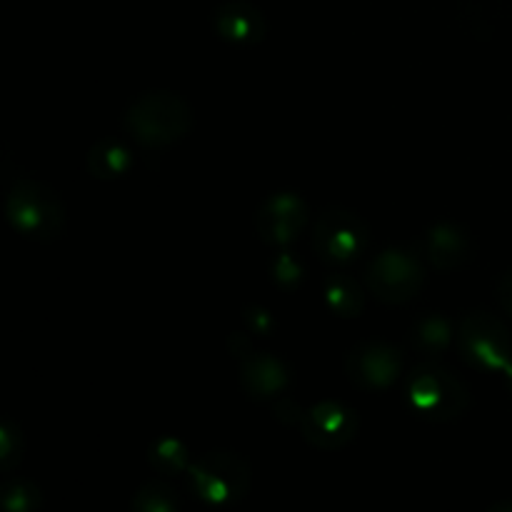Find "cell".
<instances>
[{
    "mask_svg": "<svg viewBox=\"0 0 512 512\" xmlns=\"http://www.w3.org/2000/svg\"><path fill=\"white\" fill-rule=\"evenodd\" d=\"M325 303L343 318H355L363 310V290L348 275H333L325 283Z\"/></svg>",
    "mask_w": 512,
    "mask_h": 512,
    "instance_id": "9a60e30c",
    "label": "cell"
},
{
    "mask_svg": "<svg viewBox=\"0 0 512 512\" xmlns=\"http://www.w3.org/2000/svg\"><path fill=\"white\" fill-rule=\"evenodd\" d=\"M10 225L30 240H55L65 228V208L60 195L40 180H20L5 200Z\"/></svg>",
    "mask_w": 512,
    "mask_h": 512,
    "instance_id": "7a4b0ae2",
    "label": "cell"
},
{
    "mask_svg": "<svg viewBox=\"0 0 512 512\" xmlns=\"http://www.w3.org/2000/svg\"><path fill=\"white\" fill-rule=\"evenodd\" d=\"M403 360L388 343H363L348 355L345 370L350 380L365 390H385L398 380Z\"/></svg>",
    "mask_w": 512,
    "mask_h": 512,
    "instance_id": "9c48e42d",
    "label": "cell"
},
{
    "mask_svg": "<svg viewBox=\"0 0 512 512\" xmlns=\"http://www.w3.org/2000/svg\"><path fill=\"white\" fill-rule=\"evenodd\" d=\"M243 385L255 398H275L288 385V370L273 355H255L243 365Z\"/></svg>",
    "mask_w": 512,
    "mask_h": 512,
    "instance_id": "4fadbf2b",
    "label": "cell"
},
{
    "mask_svg": "<svg viewBox=\"0 0 512 512\" xmlns=\"http://www.w3.org/2000/svg\"><path fill=\"white\" fill-rule=\"evenodd\" d=\"M503 375H505V383H508V388L512 390V360H510V365H508V368L503 370Z\"/></svg>",
    "mask_w": 512,
    "mask_h": 512,
    "instance_id": "603a6c76",
    "label": "cell"
},
{
    "mask_svg": "<svg viewBox=\"0 0 512 512\" xmlns=\"http://www.w3.org/2000/svg\"><path fill=\"white\" fill-rule=\"evenodd\" d=\"M148 460L153 465V470H158L160 475H180L188 473L190 468L188 450L175 438L155 440L148 450Z\"/></svg>",
    "mask_w": 512,
    "mask_h": 512,
    "instance_id": "e0dca14e",
    "label": "cell"
},
{
    "mask_svg": "<svg viewBox=\"0 0 512 512\" xmlns=\"http://www.w3.org/2000/svg\"><path fill=\"white\" fill-rule=\"evenodd\" d=\"M485 512H512V500H498V503L490 505Z\"/></svg>",
    "mask_w": 512,
    "mask_h": 512,
    "instance_id": "7402d4cb",
    "label": "cell"
},
{
    "mask_svg": "<svg viewBox=\"0 0 512 512\" xmlns=\"http://www.w3.org/2000/svg\"><path fill=\"white\" fill-rule=\"evenodd\" d=\"M498 298H500V303H503V308L512 315V270H508V273L500 278Z\"/></svg>",
    "mask_w": 512,
    "mask_h": 512,
    "instance_id": "44dd1931",
    "label": "cell"
},
{
    "mask_svg": "<svg viewBox=\"0 0 512 512\" xmlns=\"http://www.w3.org/2000/svg\"><path fill=\"white\" fill-rule=\"evenodd\" d=\"M368 243V225L348 210H325L315 225L313 245L328 263H353L365 253Z\"/></svg>",
    "mask_w": 512,
    "mask_h": 512,
    "instance_id": "52a82bcc",
    "label": "cell"
},
{
    "mask_svg": "<svg viewBox=\"0 0 512 512\" xmlns=\"http://www.w3.org/2000/svg\"><path fill=\"white\" fill-rule=\"evenodd\" d=\"M20 458H23V440H20V433L5 425L0 430V468L13 470L20 463Z\"/></svg>",
    "mask_w": 512,
    "mask_h": 512,
    "instance_id": "ffe728a7",
    "label": "cell"
},
{
    "mask_svg": "<svg viewBox=\"0 0 512 512\" xmlns=\"http://www.w3.org/2000/svg\"><path fill=\"white\" fill-rule=\"evenodd\" d=\"M133 512H180V495L170 488L168 483H145L143 488L135 493L133 503H130Z\"/></svg>",
    "mask_w": 512,
    "mask_h": 512,
    "instance_id": "ac0fdd59",
    "label": "cell"
},
{
    "mask_svg": "<svg viewBox=\"0 0 512 512\" xmlns=\"http://www.w3.org/2000/svg\"><path fill=\"white\" fill-rule=\"evenodd\" d=\"M358 415L348 405L320 403L300 418V430L310 445L320 450H338L358 433Z\"/></svg>",
    "mask_w": 512,
    "mask_h": 512,
    "instance_id": "ba28073f",
    "label": "cell"
},
{
    "mask_svg": "<svg viewBox=\"0 0 512 512\" xmlns=\"http://www.w3.org/2000/svg\"><path fill=\"white\" fill-rule=\"evenodd\" d=\"M460 350L475 368L503 373L512 360V338L490 313H470L460 323Z\"/></svg>",
    "mask_w": 512,
    "mask_h": 512,
    "instance_id": "5b68a950",
    "label": "cell"
},
{
    "mask_svg": "<svg viewBox=\"0 0 512 512\" xmlns=\"http://www.w3.org/2000/svg\"><path fill=\"white\" fill-rule=\"evenodd\" d=\"M213 28L235 45H255L265 35V18L248 0H228L213 13Z\"/></svg>",
    "mask_w": 512,
    "mask_h": 512,
    "instance_id": "8fae6325",
    "label": "cell"
},
{
    "mask_svg": "<svg viewBox=\"0 0 512 512\" xmlns=\"http://www.w3.org/2000/svg\"><path fill=\"white\" fill-rule=\"evenodd\" d=\"M133 165V155L118 140H103L95 143L93 150L88 153V168L95 178H120L125 175Z\"/></svg>",
    "mask_w": 512,
    "mask_h": 512,
    "instance_id": "5bb4252c",
    "label": "cell"
},
{
    "mask_svg": "<svg viewBox=\"0 0 512 512\" xmlns=\"http://www.w3.org/2000/svg\"><path fill=\"white\" fill-rule=\"evenodd\" d=\"M0 508L5 512H38L43 508V493L33 480H8L0 488Z\"/></svg>",
    "mask_w": 512,
    "mask_h": 512,
    "instance_id": "2e32d148",
    "label": "cell"
},
{
    "mask_svg": "<svg viewBox=\"0 0 512 512\" xmlns=\"http://www.w3.org/2000/svg\"><path fill=\"white\" fill-rule=\"evenodd\" d=\"M365 283L370 293L390 305L405 303L423 285V265L413 253L405 250H385L365 270Z\"/></svg>",
    "mask_w": 512,
    "mask_h": 512,
    "instance_id": "8992f818",
    "label": "cell"
},
{
    "mask_svg": "<svg viewBox=\"0 0 512 512\" xmlns=\"http://www.w3.org/2000/svg\"><path fill=\"white\" fill-rule=\"evenodd\" d=\"M190 490L195 498L210 508H230L248 495L253 483V470L248 460L228 450H215L203 455L188 468Z\"/></svg>",
    "mask_w": 512,
    "mask_h": 512,
    "instance_id": "3957f363",
    "label": "cell"
},
{
    "mask_svg": "<svg viewBox=\"0 0 512 512\" xmlns=\"http://www.w3.org/2000/svg\"><path fill=\"white\" fill-rule=\"evenodd\" d=\"M410 403L430 420H453L465 413L470 393L448 368L435 363L420 365L410 378Z\"/></svg>",
    "mask_w": 512,
    "mask_h": 512,
    "instance_id": "277c9868",
    "label": "cell"
},
{
    "mask_svg": "<svg viewBox=\"0 0 512 512\" xmlns=\"http://www.w3.org/2000/svg\"><path fill=\"white\" fill-rule=\"evenodd\" d=\"M305 220H308V210H305L303 200L290 193H280L265 200V205L260 208L258 230L265 243L288 245L303 233Z\"/></svg>",
    "mask_w": 512,
    "mask_h": 512,
    "instance_id": "30bf717a",
    "label": "cell"
},
{
    "mask_svg": "<svg viewBox=\"0 0 512 512\" xmlns=\"http://www.w3.org/2000/svg\"><path fill=\"white\" fill-rule=\"evenodd\" d=\"M123 128L140 145L163 148L188 135V130L193 128V108L180 95L155 90L130 105L123 118Z\"/></svg>",
    "mask_w": 512,
    "mask_h": 512,
    "instance_id": "6da1fadb",
    "label": "cell"
},
{
    "mask_svg": "<svg viewBox=\"0 0 512 512\" xmlns=\"http://www.w3.org/2000/svg\"><path fill=\"white\" fill-rule=\"evenodd\" d=\"M450 335L453 333H450L448 323H445L443 318H430L418 328V333H415V343H418L423 350H428V353H438V350H443L445 345H448Z\"/></svg>",
    "mask_w": 512,
    "mask_h": 512,
    "instance_id": "d6986e66",
    "label": "cell"
},
{
    "mask_svg": "<svg viewBox=\"0 0 512 512\" xmlns=\"http://www.w3.org/2000/svg\"><path fill=\"white\" fill-rule=\"evenodd\" d=\"M425 248H428V258L433 260L435 268L443 270L463 268L470 260V253H473L470 235L463 228L450 223H443L430 230L428 240H425Z\"/></svg>",
    "mask_w": 512,
    "mask_h": 512,
    "instance_id": "7c38bea8",
    "label": "cell"
}]
</instances>
